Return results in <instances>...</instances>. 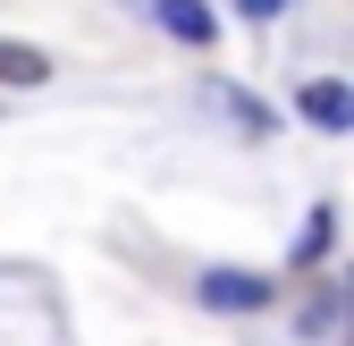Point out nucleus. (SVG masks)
Instances as JSON below:
<instances>
[{
    "instance_id": "obj_1",
    "label": "nucleus",
    "mask_w": 354,
    "mask_h": 346,
    "mask_svg": "<svg viewBox=\"0 0 354 346\" xmlns=\"http://www.w3.org/2000/svg\"><path fill=\"white\" fill-rule=\"evenodd\" d=\"M295 110L321 127V136H354V84L337 76H313V84H295Z\"/></svg>"
},
{
    "instance_id": "obj_2",
    "label": "nucleus",
    "mask_w": 354,
    "mask_h": 346,
    "mask_svg": "<svg viewBox=\"0 0 354 346\" xmlns=\"http://www.w3.org/2000/svg\"><path fill=\"white\" fill-rule=\"evenodd\" d=\"M203 304H219V313H261V304H270V279H261V271H203Z\"/></svg>"
},
{
    "instance_id": "obj_3",
    "label": "nucleus",
    "mask_w": 354,
    "mask_h": 346,
    "mask_svg": "<svg viewBox=\"0 0 354 346\" xmlns=\"http://www.w3.org/2000/svg\"><path fill=\"white\" fill-rule=\"evenodd\" d=\"M144 17H152L160 34H177V42H211V34H219L211 0H144Z\"/></svg>"
},
{
    "instance_id": "obj_4",
    "label": "nucleus",
    "mask_w": 354,
    "mask_h": 346,
    "mask_svg": "<svg viewBox=\"0 0 354 346\" xmlns=\"http://www.w3.org/2000/svg\"><path fill=\"white\" fill-rule=\"evenodd\" d=\"M329 237H337V211L313 203V211H304V237H295V271H313L321 253H329Z\"/></svg>"
},
{
    "instance_id": "obj_5",
    "label": "nucleus",
    "mask_w": 354,
    "mask_h": 346,
    "mask_svg": "<svg viewBox=\"0 0 354 346\" xmlns=\"http://www.w3.org/2000/svg\"><path fill=\"white\" fill-rule=\"evenodd\" d=\"M42 76H51V60L34 42H0V84H42Z\"/></svg>"
},
{
    "instance_id": "obj_6",
    "label": "nucleus",
    "mask_w": 354,
    "mask_h": 346,
    "mask_svg": "<svg viewBox=\"0 0 354 346\" xmlns=\"http://www.w3.org/2000/svg\"><path fill=\"white\" fill-rule=\"evenodd\" d=\"M287 9V0H245V17H279Z\"/></svg>"
},
{
    "instance_id": "obj_7",
    "label": "nucleus",
    "mask_w": 354,
    "mask_h": 346,
    "mask_svg": "<svg viewBox=\"0 0 354 346\" xmlns=\"http://www.w3.org/2000/svg\"><path fill=\"white\" fill-rule=\"evenodd\" d=\"M346 329H354V271H346Z\"/></svg>"
}]
</instances>
